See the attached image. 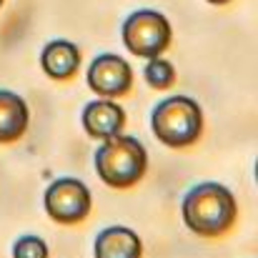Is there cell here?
<instances>
[{
  "label": "cell",
  "mask_w": 258,
  "mask_h": 258,
  "mask_svg": "<svg viewBox=\"0 0 258 258\" xmlns=\"http://www.w3.org/2000/svg\"><path fill=\"white\" fill-rule=\"evenodd\" d=\"M13 258H50V251L40 236H20L13 246Z\"/></svg>",
  "instance_id": "12"
},
{
  "label": "cell",
  "mask_w": 258,
  "mask_h": 258,
  "mask_svg": "<svg viewBox=\"0 0 258 258\" xmlns=\"http://www.w3.org/2000/svg\"><path fill=\"white\" fill-rule=\"evenodd\" d=\"M88 88L103 98L128 95L133 88V68L125 58L103 53L88 68Z\"/></svg>",
  "instance_id": "6"
},
{
  "label": "cell",
  "mask_w": 258,
  "mask_h": 258,
  "mask_svg": "<svg viewBox=\"0 0 258 258\" xmlns=\"http://www.w3.org/2000/svg\"><path fill=\"white\" fill-rule=\"evenodd\" d=\"M183 223L201 238H218L228 233L238 216V203L233 193L213 180L193 185L183 196Z\"/></svg>",
  "instance_id": "1"
},
{
  "label": "cell",
  "mask_w": 258,
  "mask_h": 258,
  "mask_svg": "<svg viewBox=\"0 0 258 258\" xmlns=\"http://www.w3.org/2000/svg\"><path fill=\"white\" fill-rule=\"evenodd\" d=\"M95 171L110 188H131L148 171V151L133 136H113L95 151Z\"/></svg>",
  "instance_id": "2"
},
{
  "label": "cell",
  "mask_w": 258,
  "mask_h": 258,
  "mask_svg": "<svg viewBox=\"0 0 258 258\" xmlns=\"http://www.w3.org/2000/svg\"><path fill=\"white\" fill-rule=\"evenodd\" d=\"M208 3H213V5H226V3H231V0H208Z\"/></svg>",
  "instance_id": "13"
},
{
  "label": "cell",
  "mask_w": 258,
  "mask_h": 258,
  "mask_svg": "<svg viewBox=\"0 0 258 258\" xmlns=\"http://www.w3.org/2000/svg\"><path fill=\"white\" fill-rule=\"evenodd\" d=\"M151 128L163 146L188 148L203 133V110L188 95H171L153 108Z\"/></svg>",
  "instance_id": "3"
},
{
  "label": "cell",
  "mask_w": 258,
  "mask_h": 258,
  "mask_svg": "<svg viewBox=\"0 0 258 258\" xmlns=\"http://www.w3.org/2000/svg\"><path fill=\"white\" fill-rule=\"evenodd\" d=\"M28 103L13 90H0V143L20 141L28 131Z\"/></svg>",
  "instance_id": "10"
},
{
  "label": "cell",
  "mask_w": 258,
  "mask_h": 258,
  "mask_svg": "<svg viewBox=\"0 0 258 258\" xmlns=\"http://www.w3.org/2000/svg\"><path fill=\"white\" fill-rule=\"evenodd\" d=\"M171 23L158 10H136L123 23V43L138 58H158L171 45Z\"/></svg>",
  "instance_id": "4"
},
{
  "label": "cell",
  "mask_w": 258,
  "mask_h": 258,
  "mask_svg": "<svg viewBox=\"0 0 258 258\" xmlns=\"http://www.w3.org/2000/svg\"><path fill=\"white\" fill-rule=\"evenodd\" d=\"M83 128L90 138L95 141H108L125 128V110L113 100V98H100L90 100L83 108Z\"/></svg>",
  "instance_id": "7"
},
{
  "label": "cell",
  "mask_w": 258,
  "mask_h": 258,
  "mask_svg": "<svg viewBox=\"0 0 258 258\" xmlns=\"http://www.w3.org/2000/svg\"><path fill=\"white\" fill-rule=\"evenodd\" d=\"M40 68L53 81H71L81 68V50L71 40H50L40 53Z\"/></svg>",
  "instance_id": "9"
},
{
  "label": "cell",
  "mask_w": 258,
  "mask_h": 258,
  "mask_svg": "<svg viewBox=\"0 0 258 258\" xmlns=\"http://www.w3.org/2000/svg\"><path fill=\"white\" fill-rule=\"evenodd\" d=\"M45 213L58 221V223H66V226H73V223H81L90 216V208H93V198H90V190L83 180L78 178H58L48 185L45 190Z\"/></svg>",
  "instance_id": "5"
},
{
  "label": "cell",
  "mask_w": 258,
  "mask_h": 258,
  "mask_svg": "<svg viewBox=\"0 0 258 258\" xmlns=\"http://www.w3.org/2000/svg\"><path fill=\"white\" fill-rule=\"evenodd\" d=\"M3 3H5V0H0V5H3Z\"/></svg>",
  "instance_id": "14"
},
{
  "label": "cell",
  "mask_w": 258,
  "mask_h": 258,
  "mask_svg": "<svg viewBox=\"0 0 258 258\" xmlns=\"http://www.w3.org/2000/svg\"><path fill=\"white\" fill-rule=\"evenodd\" d=\"M95 258H143V243L128 226H108L95 236Z\"/></svg>",
  "instance_id": "8"
},
{
  "label": "cell",
  "mask_w": 258,
  "mask_h": 258,
  "mask_svg": "<svg viewBox=\"0 0 258 258\" xmlns=\"http://www.w3.org/2000/svg\"><path fill=\"white\" fill-rule=\"evenodd\" d=\"M143 78L146 83L156 90H166L175 83V68H173L171 60L166 58H148V66L143 68Z\"/></svg>",
  "instance_id": "11"
}]
</instances>
